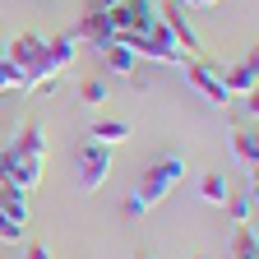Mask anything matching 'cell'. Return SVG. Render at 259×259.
I'll return each mask as SVG.
<instances>
[{
    "label": "cell",
    "mask_w": 259,
    "mask_h": 259,
    "mask_svg": "<svg viewBox=\"0 0 259 259\" xmlns=\"http://www.w3.org/2000/svg\"><path fill=\"white\" fill-rule=\"evenodd\" d=\"M157 19H162V28H167L171 37L181 42V51H185L190 60L204 51V42H199V32H194V23H190L185 5H176V0H157Z\"/></svg>",
    "instance_id": "obj_6"
},
{
    "label": "cell",
    "mask_w": 259,
    "mask_h": 259,
    "mask_svg": "<svg viewBox=\"0 0 259 259\" xmlns=\"http://www.w3.org/2000/svg\"><path fill=\"white\" fill-rule=\"evenodd\" d=\"M0 218H14L19 227H28V190L0 185Z\"/></svg>",
    "instance_id": "obj_14"
},
{
    "label": "cell",
    "mask_w": 259,
    "mask_h": 259,
    "mask_svg": "<svg viewBox=\"0 0 259 259\" xmlns=\"http://www.w3.org/2000/svg\"><path fill=\"white\" fill-rule=\"evenodd\" d=\"M144 259H148V254H144Z\"/></svg>",
    "instance_id": "obj_26"
},
{
    "label": "cell",
    "mask_w": 259,
    "mask_h": 259,
    "mask_svg": "<svg viewBox=\"0 0 259 259\" xmlns=\"http://www.w3.org/2000/svg\"><path fill=\"white\" fill-rule=\"evenodd\" d=\"M218 74H222L227 93H232V102H236V97H254V88H259V60L254 56H241V60H232Z\"/></svg>",
    "instance_id": "obj_9"
},
{
    "label": "cell",
    "mask_w": 259,
    "mask_h": 259,
    "mask_svg": "<svg viewBox=\"0 0 259 259\" xmlns=\"http://www.w3.org/2000/svg\"><path fill=\"white\" fill-rule=\"evenodd\" d=\"M190 259H208V254H190Z\"/></svg>",
    "instance_id": "obj_25"
},
{
    "label": "cell",
    "mask_w": 259,
    "mask_h": 259,
    "mask_svg": "<svg viewBox=\"0 0 259 259\" xmlns=\"http://www.w3.org/2000/svg\"><path fill=\"white\" fill-rule=\"evenodd\" d=\"M79 97H83V107H102L107 97H111V88H107V79H83L79 83Z\"/></svg>",
    "instance_id": "obj_19"
},
{
    "label": "cell",
    "mask_w": 259,
    "mask_h": 259,
    "mask_svg": "<svg viewBox=\"0 0 259 259\" xmlns=\"http://www.w3.org/2000/svg\"><path fill=\"white\" fill-rule=\"evenodd\" d=\"M19 259H51V250H47V245H42V241H28V245H23V254H19Z\"/></svg>",
    "instance_id": "obj_23"
},
{
    "label": "cell",
    "mask_w": 259,
    "mask_h": 259,
    "mask_svg": "<svg viewBox=\"0 0 259 259\" xmlns=\"http://www.w3.org/2000/svg\"><path fill=\"white\" fill-rule=\"evenodd\" d=\"M199 194H204V204L222 208V204H227V194H232V190H227V176H222V171H208V176L199 181Z\"/></svg>",
    "instance_id": "obj_16"
},
{
    "label": "cell",
    "mask_w": 259,
    "mask_h": 259,
    "mask_svg": "<svg viewBox=\"0 0 259 259\" xmlns=\"http://www.w3.org/2000/svg\"><path fill=\"white\" fill-rule=\"evenodd\" d=\"M107 181H111V148H102V144H83V153H79V190L97 194Z\"/></svg>",
    "instance_id": "obj_7"
},
{
    "label": "cell",
    "mask_w": 259,
    "mask_h": 259,
    "mask_svg": "<svg viewBox=\"0 0 259 259\" xmlns=\"http://www.w3.org/2000/svg\"><path fill=\"white\" fill-rule=\"evenodd\" d=\"M74 56H79V37H74V32H65V37H47V51H42V60H37V70L28 74V93L51 88V79L70 70Z\"/></svg>",
    "instance_id": "obj_1"
},
{
    "label": "cell",
    "mask_w": 259,
    "mask_h": 259,
    "mask_svg": "<svg viewBox=\"0 0 259 259\" xmlns=\"http://www.w3.org/2000/svg\"><path fill=\"white\" fill-rule=\"evenodd\" d=\"M232 254H236V259H259V236H254V222L236 227V236H232Z\"/></svg>",
    "instance_id": "obj_17"
},
{
    "label": "cell",
    "mask_w": 259,
    "mask_h": 259,
    "mask_svg": "<svg viewBox=\"0 0 259 259\" xmlns=\"http://www.w3.org/2000/svg\"><path fill=\"white\" fill-rule=\"evenodd\" d=\"M227 208H232V218L245 227V222H254V185L245 190V194H227Z\"/></svg>",
    "instance_id": "obj_18"
},
{
    "label": "cell",
    "mask_w": 259,
    "mask_h": 259,
    "mask_svg": "<svg viewBox=\"0 0 259 259\" xmlns=\"http://www.w3.org/2000/svg\"><path fill=\"white\" fill-rule=\"evenodd\" d=\"M19 153H32V157H47V130L37 125V120H28V125H19V135L10 139Z\"/></svg>",
    "instance_id": "obj_13"
},
{
    "label": "cell",
    "mask_w": 259,
    "mask_h": 259,
    "mask_svg": "<svg viewBox=\"0 0 259 259\" xmlns=\"http://www.w3.org/2000/svg\"><path fill=\"white\" fill-rule=\"evenodd\" d=\"M0 93H28V88H23V74L14 70L5 56H0Z\"/></svg>",
    "instance_id": "obj_20"
},
{
    "label": "cell",
    "mask_w": 259,
    "mask_h": 259,
    "mask_svg": "<svg viewBox=\"0 0 259 259\" xmlns=\"http://www.w3.org/2000/svg\"><path fill=\"white\" fill-rule=\"evenodd\" d=\"M42 162L47 157H32V153H19L14 144L0 148V185H14V190H37L42 185Z\"/></svg>",
    "instance_id": "obj_3"
},
{
    "label": "cell",
    "mask_w": 259,
    "mask_h": 259,
    "mask_svg": "<svg viewBox=\"0 0 259 259\" xmlns=\"http://www.w3.org/2000/svg\"><path fill=\"white\" fill-rule=\"evenodd\" d=\"M0 241H5V245H19L23 241V227L14 218H0Z\"/></svg>",
    "instance_id": "obj_21"
},
{
    "label": "cell",
    "mask_w": 259,
    "mask_h": 259,
    "mask_svg": "<svg viewBox=\"0 0 259 259\" xmlns=\"http://www.w3.org/2000/svg\"><path fill=\"white\" fill-rule=\"evenodd\" d=\"M42 51H47V37H42V32H19V37L10 42V56H5V60L14 65L19 74H23V88H28V74L37 70Z\"/></svg>",
    "instance_id": "obj_8"
},
{
    "label": "cell",
    "mask_w": 259,
    "mask_h": 259,
    "mask_svg": "<svg viewBox=\"0 0 259 259\" xmlns=\"http://www.w3.org/2000/svg\"><path fill=\"white\" fill-rule=\"evenodd\" d=\"M130 139V120H93L88 125V144H102V148H116V144H125Z\"/></svg>",
    "instance_id": "obj_12"
},
{
    "label": "cell",
    "mask_w": 259,
    "mask_h": 259,
    "mask_svg": "<svg viewBox=\"0 0 259 259\" xmlns=\"http://www.w3.org/2000/svg\"><path fill=\"white\" fill-rule=\"evenodd\" d=\"M232 157L254 176V167H259V139H254L250 125H232Z\"/></svg>",
    "instance_id": "obj_11"
},
{
    "label": "cell",
    "mask_w": 259,
    "mask_h": 259,
    "mask_svg": "<svg viewBox=\"0 0 259 259\" xmlns=\"http://www.w3.org/2000/svg\"><path fill=\"white\" fill-rule=\"evenodd\" d=\"M79 42H88V47H97V51H107L111 42H116V28H111V14L107 10H88L83 19H79V32H74Z\"/></svg>",
    "instance_id": "obj_10"
},
{
    "label": "cell",
    "mask_w": 259,
    "mask_h": 259,
    "mask_svg": "<svg viewBox=\"0 0 259 259\" xmlns=\"http://www.w3.org/2000/svg\"><path fill=\"white\" fill-rule=\"evenodd\" d=\"M107 14H111V28H116V42H125V37H135V32L157 28V0H120Z\"/></svg>",
    "instance_id": "obj_4"
},
{
    "label": "cell",
    "mask_w": 259,
    "mask_h": 259,
    "mask_svg": "<svg viewBox=\"0 0 259 259\" xmlns=\"http://www.w3.org/2000/svg\"><path fill=\"white\" fill-rule=\"evenodd\" d=\"M185 79H190V88L204 97V102H213V107H232V93H227V83H222V74L213 70V60H185Z\"/></svg>",
    "instance_id": "obj_5"
},
{
    "label": "cell",
    "mask_w": 259,
    "mask_h": 259,
    "mask_svg": "<svg viewBox=\"0 0 259 259\" xmlns=\"http://www.w3.org/2000/svg\"><path fill=\"white\" fill-rule=\"evenodd\" d=\"M181 176H185V157H181V153H167V157H157L153 167L144 171V181H139L135 194L153 208V204H162V199H167V194L181 185Z\"/></svg>",
    "instance_id": "obj_2"
},
{
    "label": "cell",
    "mask_w": 259,
    "mask_h": 259,
    "mask_svg": "<svg viewBox=\"0 0 259 259\" xmlns=\"http://www.w3.org/2000/svg\"><path fill=\"white\" fill-rule=\"evenodd\" d=\"M144 213H148V204L139 194H125V218H144Z\"/></svg>",
    "instance_id": "obj_22"
},
{
    "label": "cell",
    "mask_w": 259,
    "mask_h": 259,
    "mask_svg": "<svg viewBox=\"0 0 259 259\" xmlns=\"http://www.w3.org/2000/svg\"><path fill=\"white\" fill-rule=\"evenodd\" d=\"M102 56H107V70H111V74H120V79H135V70H139V56L130 51V47L111 42V47H107Z\"/></svg>",
    "instance_id": "obj_15"
},
{
    "label": "cell",
    "mask_w": 259,
    "mask_h": 259,
    "mask_svg": "<svg viewBox=\"0 0 259 259\" xmlns=\"http://www.w3.org/2000/svg\"><path fill=\"white\" fill-rule=\"evenodd\" d=\"M176 5H185V10H213L218 0H176Z\"/></svg>",
    "instance_id": "obj_24"
}]
</instances>
